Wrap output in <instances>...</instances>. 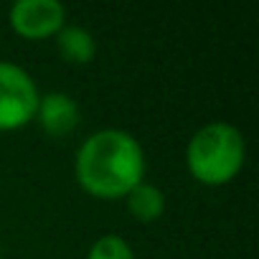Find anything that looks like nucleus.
<instances>
[{"mask_svg":"<svg viewBox=\"0 0 259 259\" xmlns=\"http://www.w3.org/2000/svg\"><path fill=\"white\" fill-rule=\"evenodd\" d=\"M74 173L87 193L97 198H124L145 178L143 145L124 130H97L76 150Z\"/></svg>","mask_w":259,"mask_h":259,"instance_id":"nucleus-1","label":"nucleus"},{"mask_svg":"<svg viewBox=\"0 0 259 259\" xmlns=\"http://www.w3.org/2000/svg\"><path fill=\"white\" fill-rule=\"evenodd\" d=\"M246 158V143L239 127L208 122L198 127L186 148L188 173L203 186H224L239 176Z\"/></svg>","mask_w":259,"mask_h":259,"instance_id":"nucleus-2","label":"nucleus"},{"mask_svg":"<svg viewBox=\"0 0 259 259\" xmlns=\"http://www.w3.org/2000/svg\"><path fill=\"white\" fill-rule=\"evenodd\" d=\"M38 99L41 92L23 66L0 61V133L21 130L33 122Z\"/></svg>","mask_w":259,"mask_h":259,"instance_id":"nucleus-3","label":"nucleus"},{"mask_svg":"<svg viewBox=\"0 0 259 259\" xmlns=\"http://www.w3.org/2000/svg\"><path fill=\"white\" fill-rule=\"evenodd\" d=\"M11 28L31 41L56 36L66 26V8L59 0H18L8 13Z\"/></svg>","mask_w":259,"mask_h":259,"instance_id":"nucleus-4","label":"nucleus"},{"mask_svg":"<svg viewBox=\"0 0 259 259\" xmlns=\"http://www.w3.org/2000/svg\"><path fill=\"white\" fill-rule=\"evenodd\" d=\"M36 119L51 138H66L79 124V104L66 92H49L38 99Z\"/></svg>","mask_w":259,"mask_h":259,"instance_id":"nucleus-5","label":"nucleus"},{"mask_svg":"<svg viewBox=\"0 0 259 259\" xmlns=\"http://www.w3.org/2000/svg\"><path fill=\"white\" fill-rule=\"evenodd\" d=\"M56 46H59V54L69 61V64H89L97 54V44H94V36L81 28V26H64L59 33H56Z\"/></svg>","mask_w":259,"mask_h":259,"instance_id":"nucleus-6","label":"nucleus"},{"mask_svg":"<svg viewBox=\"0 0 259 259\" xmlns=\"http://www.w3.org/2000/svg\"><path fill=\"white\" fill-rule=\"evenodd\" d=\"M124 198H127L130 213H133L138 221H143V224H150V221L160 219L163 211H165V196H163V191L158 186H153V183H145V181L140 186H135Z\"/></svg>","mask_w":259,"mask_h":259,"instance_id":"nucleus-7","label":"nucleus"},{"mask_svg":"<svg viewBox=\"0 0 259 259\" xmlns=\"http://www.w3.org/2000/svg\"><path fill=\"white\" fill-rule=\"evenodd\" d=\"M87 259H135V251L122 236L104 234L89 246Z\"/></svg>","mask_w":259,"mask_h":259,"instance_id":"nucleus-8","label":"nucleus"}]
</instances>
